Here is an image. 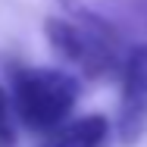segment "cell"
Segmentation results:
<instances>
[{
    "instance_id": "3",
    "label": "cell",
    "mask_w": 147,
    "mask_h": 147,
    "mask_svg": "<svg viewBox=\"0 0 147 147\" xmlns=\"http://www.w3.org/2000/svg\"><path fill=\"white\" fill-rule=\"evenodd\" d=\"M116 131L122 144H135L147 131V44H138L125 53Z\"/></svg>"
},
{
    "instance_id": "4",
    "label": "cell",
    "mask_w": 147,
    "mask_h": 147,
    "mask_svg": "<svg viewBox=\"0 0 147 147\" xmlns=\"http://www.w3.org/2000/svg\"><path fill=\"white\" fill-rule=\"evenodd\" d=\"M107 144H110V122L103 116H82L47 131L41 147H107Z\"/></svg>"
},
{
    "instance_id": "6",
    "label": "cell",
    "mask_w": 147,
    "mask_h": 147,
    "mask_svg": "<svg viewBox=\"0 0 147 147\" xmlns=\"http://www.w3.org/2000/svg\"><path fill=\"white\" fill-rule=\"evenodd\" d=\"M0 147H16V110L0 88Z\"/></svg>"
},
{
    "instance_id": "5",
    "label": "cell",
    "mask_w": 147,
    "mask_h": 147,
    "mask_svg": "<svg viewBox=\"0 0 147 147\" xmlns=\"http://www.w3.org/2000/svg\"><path fill=\"white\" fill-rule=\"evenodd\" d=\"M97 13L119 31L147 34V0H94Z\"/></svg>"
},
{
    "instance_id": "1",
    "label": "cell",
    "mask_w": 147,
    "mask_h": 147,
    "mask_svg": "<svg viewBox=\"0 0 147 147\" xmlns=\"http://www.w3.org/2000/svg\"><path fill=\"white\" fill-rule=\"evenodd\" d=\"M78 100V82L59 69H13V110L16 119L31 131H53L66 122Z\"/></svg>"
},
{
    "instance_id": "2",
    "label": "cell",
    "mask_w": 147,
    "mask_h": 147,
    "mask_svg": "<svg viewBox=\"0 0 147 147\" xmlns=\"http://www.w3.org/2000/svg\"><path fill=\"white\" fill-rule=\"evenodd\" d=\"M47 41L63 63H72L88 78L122 75V50H119L113 25H91L82 19H47Z\"/></svg>"
}]
</instances>
